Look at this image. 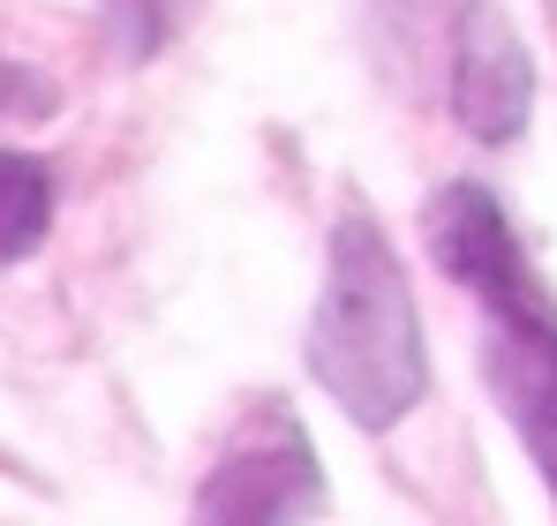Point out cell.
<instances>
[{"mask_svg":"<svg viewBox=\"0 0 557 526\" xmlns=\"http://www.w3.org/2000/svg\"><path fill=\"white\" fill-rule=\"evenodd\" d=\"M53 226V166L0 143V263H23Z\"/></svg>","mask_w":557,"mask_h":526,"instance_id":"cell-6","label":"cell"},{"mask_svg":"<svg viewBox=\"0 0 557 526\" xmlns=\"http://www.w3.org/2000/svg\"><path fill=\"white\" fill-rule=\"evenodd\" d=\"M98 15H106V38H113L128 61H151V53L166 46L174 0H98Z\"/></svg>","mask_w":557,"mask_h":526,"instance_id":"cell-7","label":"cell"},{"mask_svg":"<svg viewBox=\"0 0 557 526\" xmlns=\"http://www.w3.org/2000/svg\"><path fill=\"white\" fill-rule=\"evenodd\" d=\"M535 113V61L497 0H467L453 23V121L474 143H520Z\"/></svg>","mask_w":557,"mask_h":526,"instance_id":"cell-3","label":"cell"},{"mask_svg":"<svg viewBox=\"0 0 557 526\" xmlns=\"http://www.w3.org/2000/svg\"><path fill=\"white\" fill-rule=\"evenodd\" d=\"M422 241H430V256L445 263L474 301H497V293H512V286L535 278L528 256H520V234H512L505 203H497L482 180H445V188L430 196Z\"/></svg>","mask_w":557,"mask_h":526,"instance_id":"cell-5","label":"cell"},{"mask_svg":"<svg viewBox=\"0 0 557 526\" xmlns=\"http://www.w3.org/2000/svg\"><path fill=\"white\" fill-rule=\"evenodd\" d=\"M309 376L370 437L407 422L430 391L422 309H414L407 263L370 218V203H339V218H332L324 293H317V316H309Z\"/></svg>","mask_w":557,"mask_h":526,"instance_id":"cell-1","label":"cell"},{"mask_svg":"<svg viewBox=\"0 0 557 526\" xmlns=\"http://www.w3.org/2000/svg\"><path fill=\"white\" fill-rule=\"evenodd\" d=\"M482 384L557 497V301L543 278L482 301Z\"/></svg>","mask_w":557,"mask_h":526,"instance_id":"cell-2","label":"cell"},{"mask_svg":"<svg viewBox=\"0 0 557 526\" xmlns=\"http://www.w3.org/2000/svg\"><path fill=\"white\" fill-rule=\"evenodd\" d=\"M301 512H324V481H317V451L294 422H249V437L234 443L211 481L196 489V519H301Z\"/></svg>","mask_w":557,"mask_h":526,"instance_id":"cell-4","label":"cell"},{"mask_svg":"<svg viewBox=\"0 0 557 526\" xmlns=\"http://www.w3.org/2000/svg\"><path fill=\"white\" fill-rule=\"evenodd\" d=\"M0 113H23V121L53 113V84H38V76H23L15 61H0Z\"/></svg>","mask_w":557,"mask_h":526,"instance_id":"cell-8","label":"cell"}]
</instances>
